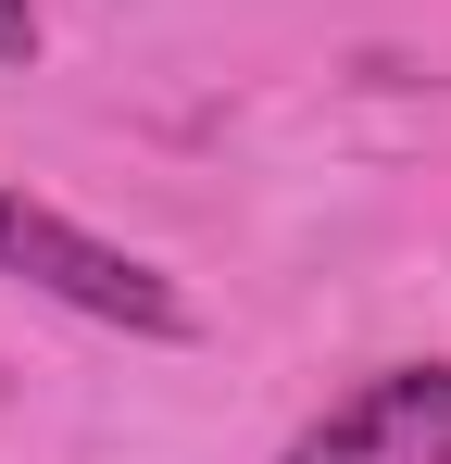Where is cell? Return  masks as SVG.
Wrapping results in <instances>:
<instances>
[{
    "instance_id": "cell-1",
    "label": "cell",
    "mask_w": 451,
    "mask_h": 464,
    "mask_svg": "<svg viewBox=\"0 0 451 464\" xmlns=\"http://www.w3.org/2000/svg\"><path fill=\"white\" fill-rule=\"evenodd\" d=\"M0 276L38 289V302H63V314H88V326H126V339H188V289L163 264H139L126 238L75 227L51 201H25L13 176H0Z\"/></svg>"
},
{
    "instance_id": "cell-2",
    "label": "cell",
    "mask_w": 451,
    "mask_h": 464,
    "mask_svg": "<svg viewBox=\"0 0 451 464\" xmlns=\"http://www.w3.org/2000/svg\"><path fill=\"white\" fill-rule=\"evenodd\" d=\"M276 464H451V364H376Z\"/></svg>"
},
{
    "instance_id": "cell-3",
    "label": "cell",
    "mask_w": 451,
    "mask_h": 464,
    "mask_svg": "<svg viewBox=\"0 0 451 464\" xmlns=\"http://www.w3.org/2000/svg\"><path fill=\"white\" fill-rule=\"evenodd\" d=\"M0 63H38V0H0Z\"/></svg>"
}]
</instances>
